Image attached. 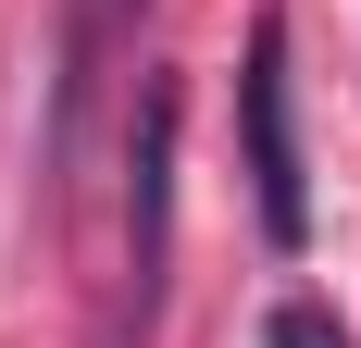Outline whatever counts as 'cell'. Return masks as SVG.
<instances>
[{"label": "cell", "mask_w": 361, "mask_h": 348, "mask_svg": "<svg viewBox=\"0 0 361 348\" xmlns=\"http://www.w3.org/2000/svg\"><path fill=\"white\" fill-rule=\"evenodd\" d=\"M262 348H361V336L324 311V299H274V311H262Z\"/></svg>", "instance_id": "obj_3"}, {"label": "cell", "mask_w": 361, "mask_h": 348, "mask_svg": "<svg viewBox=\"0 0 361 348\" xmlns=\"http://www.w3.org/2000/svg\"><path fill=\"white\" fill-rule=\"evenodd\" d=\"M175 125H187L175 75H149L137 112H125V286H137V336L162 311V261H175Z\"/></svg>", "instance_id": "obj_2"}, {"label": "cell", "mask_w": 361, "mask_h": 348, "mask_svg": "<svg viewBox=\"0 0 361 348\" xmlns=\"http://www.w3.org/2000/svg\"><path fill=\"white\" fill-rule=\"evenodd\" d=\"M237 137H250L262 237L299 249V237H312V174H299V100H287V13L250 25V63H237Z\"/></svg>", "instance_id": "obj_1"}]
</instances>
